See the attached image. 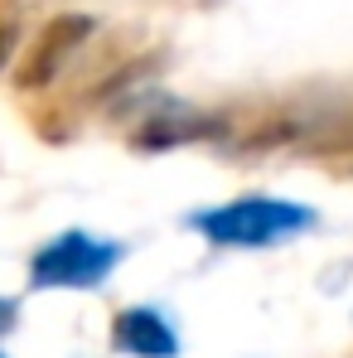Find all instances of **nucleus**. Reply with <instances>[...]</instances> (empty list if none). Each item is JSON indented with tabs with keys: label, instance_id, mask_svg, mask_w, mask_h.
Wrapping results in <instances>:
<instances>
[{
	"label": "nucleus",
	"instance_id": "obj_5",
	"mask_svg": "<svg viewBox=\"0 0 353 358\" xmlns=\"http://www.w3.org/2000/svg\"><path fill=\"white\" fill-rule=\"evenodd\" d=\"M213 131H223V121L218 117H155L136 141L141 145H184V141H199V136H213Z\"/></svg>",
	"mask_w": 353,
	"mask_h": 358
},
{
	"label": "nucleus",
	"instance_id": "obj_7",
	"mask_svg": "<svg viewBox=\"0 0 353 358\" xmlns=\"http://www.w3.org/2000/svg\"><path fill=\"white\" fill-rule=\"evenodd\" d=\"M15 44H20V29H15V24H0V68L10 63V54H15Z\"/></svg>",
	"mask_w": 353,
	"mask_h": 358
},
{
	"label": "nucleus",
	"instance_id": "obj_6",
	"mask_svg": "<svg viewBox=\"0 0 353 358\" xmlns=\"http://www.w3.org/2000/svg\"><path fill=\"white\" fill-rule=\"evenodd\" d=\"M15 324H20V300L0 296V334H10Z\"/></svg>",
	"mask_w": 353,
	"mask_h": 358
},
{
	"label": "nucleus",
	"instance_id": "obj_4",
	"mask_svg": "<svg viewBox=\"0 0 353 358\" xmlns=\"http://www.w3.org/2000/svg\"><path fill=\"white\" fill-rule=\"evenodd\" d=\"M112 344H117V354H131V358H175L179 354L175 324L155 305H126L112 320Z\"/></svg>",
	"mask_w": 353,
	"mask_h": 358
},
{
	"label": "nucleus",
	"instance_id": "obj_2",
	"mask_svg": "<svg viewBox=\"0 0 353 358\" xmlns=\"http://www.w3.org/2000/svg\"><path fill=\"white\" fill-rule=\"evenodd\" d=\"M121 257H126L121 242L68 228L29 257V286H39V291H97L121 266Z\"/></svg>",
	"mask_w": 353,
	"mask_h": 358
},
{
	"label": "nucleus",
	"instance_id": "obj_1",
	"mask_svg": "<svg viewBox=\"0 0 353 358\" xmlns=\"http://www.w3.org/2000/svg\"><path fill=\"white\" fill-rule=\"evenodd\" d=\"M189 223L208 242H218V247H276V242H291L300 233H310L315 213L305 203H291V199L247 194V199H233L223 208L194 213Z\"/></svg>",
	"mask_w": 353,
	"mask_h": 358
},
{
	"label": "nucleus",
	"instance_id": "obj_3",
	"mask_svg": "<svg viewBox=\"0 0 353 358\" xmlns=\"http://www.w3.org/2000/svg\"><path fill=\"white\" fill-rule=\"evenodd\" d=\"M92 29H97L92 15H59V20L39 34V44L29 49V59L20 68V87H49L63 73V63L92 39Z\"/></svg>",
	"mask_w": 353,
	"mask_h": 358
},
{
	"label": "nucleus",
	"instance_id": "obj_8",
	"mask_svg": "<svg viewBox=\"0 0 353 358\" xmlns=\"http://www.w3.org/2000/svg\"><path fill=\"white\" fill-rule=\"evenodd\" d=\"M0 358H5V354H0Z\"/></svg>",
	"mask_w": 353,
	"mask_h": 358
}]
</instances>
